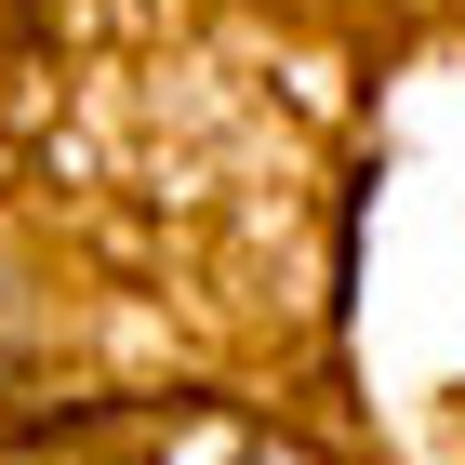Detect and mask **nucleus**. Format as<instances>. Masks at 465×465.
Here are the masks:
<instances>
[{
  "label": "nucleus",
  "mask_w": 465,
  "mask_h": 465,
  "mask_svg": "<svg viewBox=\"0 0 465 465\" xmlns=\"http://www.w3.org/2000/svg\"><path fill=\"white\" fill-rule=\"evenodd\" d=\"M0 359H14V332H0Z\"/></svg>",
  "instance_id": "f257e3e1"
}]
</instances>
